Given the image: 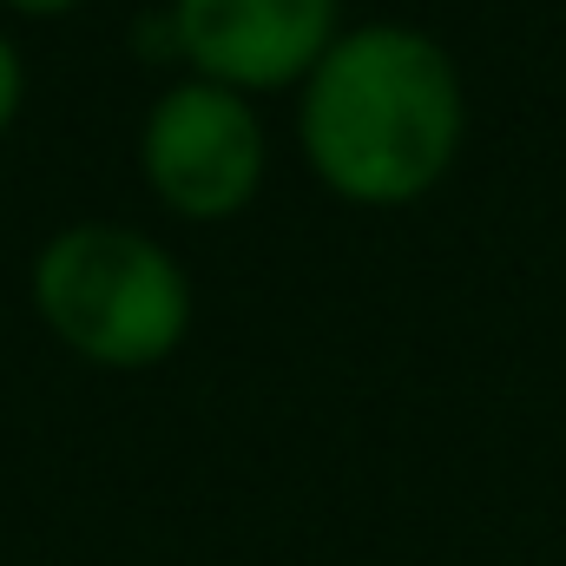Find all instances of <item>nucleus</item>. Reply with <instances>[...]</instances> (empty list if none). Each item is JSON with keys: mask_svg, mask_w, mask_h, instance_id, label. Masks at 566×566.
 <instances>
[{"mask_svg": "<svg viewBox=\"0 0 566 566\" xmlns=\"http://www.w3.org/2000/svg\"><path fill=\"white\" fill-rule=\"evenodd\" d=\"M336 0H178L171 33L211 86H290L329 53Z\"/></svg>", "mask_w": 566, "mask_h": 566, "instance_id": "obj_4", "label": "nucleus"}, {"mask_svg": "<svg viewBox=\"0 0 566 566\" xmlns=\"http://www.w3.org/2000/svg\"><path fill=\"white\" fill-rule=\"evenodd\" d=\"M33 296L46 329L113 369H145L178 349L191 323L185 271L126 224H73L40 251Z\"/></svg>", "mask_w": 566, "mask_h": 566, "instance_id": "obj_2", "label": "nucleus"}, {"mask_svg": "<svg viewBox=\"0 0 566 566\" xmlns=\"http://www.w3.org/2000/svg\"><path fill=\"white\" fill-rule=\"evenodd\" d=\"M7 7H20V13H60V7H73V0H7Z\"/></svg>", "mask_w": 566, "mask_h": 566, "instance_id": "obj_6", "label": "nucleus"}, {"mask_svg": "<svg viewBox=\"0 0 566 566\" xmlns=\"http://www.w3.org/2000/svg\"><path fill=\"white\" fill-rule=\"evenodd\" d=\"M13 106H20V60H13V46L0 40V133L13 126Z\"/></svg>", "mask_w": 566, "mask_h": 566, "instance_id": "obj_5", "label": "nucleus"}, {"mask_svg": "<svg viewBox=\"0 0 566 566\" xmlns=\"http://www.w3.org/2000/svg\"><path fill=\"white\" fill-rule=\"evenodd\" d=\"M468 99L454 60L416 27H356L329 40L303 93V151L356 205H409L461 151Z\"/></svg>", "mask_w": 566, "mask_h": 566, "instance_id": "obj_1", "label": "nucleus"}, {"mask_svg": "<svg viewBox=\"0 0 566 566\" xmlns=\"http://www.w3.org/2000/svg\"><path fill=\"white\" fill-rule=\"evenodd\" d=\"M145 178L185 218H231L264 178V133L231 86L185 80L145 119Z\"/></svg>", "mask_w": 566, "mask_h": 566, "instance_id": "obj_3", "label": "nucleus"}]
</instances>
